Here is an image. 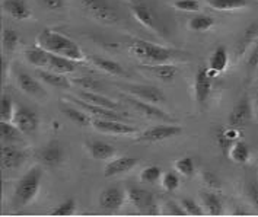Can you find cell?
Returning a JSON list of instances; mask_svg holds the SVG:
<instances>
[{
    "label": "cell",
    "instance_id": "6da1fadb",
    "mask_svg": "<svg viewBox=\"0 0 258 217\" xmlns=\"http://www.w3.org/2000/svg\"><path fill=\"white\" fill-rule=\"evenodd\" d=\"M37 45L48 53L68 57L78 63L86 60V54L82 51V48L75 41L50 28H44L37 35Z\"/></svg>",
    "mask_w": 258,
    "mask_h": 217
},
{
    "label": "cell",
    "instance_id": "7a4b0ae2",
    "mask_svg": "<svg viewBox=\"0 0 258 217\" xmlns=\"http://www.w3.org/2000/svg\"><path fill=\"white\" fill-rule=\"evenodd\" d=\"M130 51L136 55L137 58H140L143 63L150 64V66L168 63L174 57V51L172 50L143 40L133 41L130 44Z\"/></svg>",
    "mask_w": 258,
    "mask_h": 217
},
{
    "label": "cell",
    "instance_id": "3957f363",
    "mask_svg": "<svg viewBox=\"0 0 258 217\" xmlns=\"http://www.w3.org/2000/svg\"><path fill=\"white\" fill-rule=\"evenodd\" d=\"M42 168L41 166H34L28 171L24 177L19 179L16 188H15V200L21 205L31 203L41 187V179H42Z\"/></svg>",
    "mask_w": 258,
    "mask_h": 217
},
{
    "label": "cell",
    "instance_id": "277c9868",
    "mask_svg": "<svg viewBox=\"0 0 258 217\" xmlns=\"http://www.w3.org/2000/svg\"><path fill=\"white\" fill-rule=\"evenodd\" d=\"M82 8L101 24L114 25L120 21L118 11L107 0H81Z\"/></svg>",
    "mask_w": 258,
    "mask_h": 217
},
{
    "label": "cell",
    "instance_id": "5b68a950",
    "mask_svg": "<svg viewBox=\"0 0 258 217\" xmlns=\"http://www.w3.org/2000/svg\"><path fill=\"white\" fill-rule=\"evenodd\" d=\"M181 133H182V127L174 125L172 122H168V124L153 125L148 130H145L143 133H139L137 140L145 141V143H158V141H163L168 138H174V137L179 136Z\"/></svg>",
    "mask_w": 258,
    "mask_h": 217
},
{
    "label": "cell",
    "instance_id": "8992f818",
    "mask_svg": "<svg viewBox=\"0 0 258 217\" xmlns=\"http://www.w3.org/2000/svg\"><path fill=\"white\" fill-rule=\"evenodd\" d=\"M121 99H124L128 105H132L133 109H136L139 114H142V115L148 117V118H150V120H158V121H163V122H175V120H174L169 114L163 112L162 109L158 108L155 104L145 102V101L137 99V98L128 95V94H124V95H121Z\"/></svg>",
    "mask_w": 258,
    "mask_h": 217
},
{
    "label": "cell",
    "instance_id": "52a82bcc",
    "mask_svg": "<svg viewBox=\"0 0 258 217\" xmlns=\"http://www.w3.org/2000/svg\"><path fill=\"white\" fill-rule=\"evenodd\" d=\"M120 88L125 94L135 96L137 99H142L145 102H149V104L161 105L166 101L162 91L155 88V86H149V85H121Z\"/></svg>",
    "mask_w": 258,
    "mask_h": 217
},
{
    "label": "cell",
    "instance_id": "ba28073f",
    "mask_svg": "<svg viewBox=\"0 0 258 217\" xmlns=\"http://www.w3.org/2000/svg\"><path fill=\"white\" fill-rule=\"evenodd\" d=\"M12 122L24 134H32L37 131L40 120H38V115L35 111H32L28 107H24V105H16Z\"/></svg>",
    "mask_w": 258,
    "mask_h": 217
},
{
    "label": "cell",
    "instance_id": "9c48e42d",
    "mask_svg": "<svg viewBox=\"0 0 258 217\" xmlns=\"http://www.w3.org/2000/svg\"><path fill=\"white\" fill-rule=\"evenodd\" d=\"M92 127L99 133H107L114 136H135L139 134L135 127L125 124L122 120H102V118H94Z\"/></svg>",
    "mask_w": 258,
    "mask_h": 217
},
{
    "label": "cell",
    "instance_id": "30bf717a",
    "mask_svg": "<svg viewBox=\"0 0 258 217\" xmlns=\"http://www.w3.org/2000/svg\"><path fill=\"white\" fill-rule=\"evenodd\" d=\"M252 120V105L248 96H242L238 104L233 107L231 115H229V125L231 127H242L248 121Z\"/></svg>",
    "mask_w": 258,
    "mask_h": 217
},
{
    "label": "cell",
    "instance_id": "8fae6325",
    "mask_svg": "<svg viewBox=\"0 0 258 217\" xmlns=\"http://www.w3.org/2000/svg\"><path fill=\"white\" fill-rule=\"evenodd\" d=\"M125 198V191L121 190L120 187H108L99 195V205L107 211H115L121 208Z\"/></svg>",
    "mask_w": 258,
    "mask_h": 217
},
{
    "label": "cell",
    "instance_id": "7c38bea8",
    "mask_svg": "<svg viewBox=\"0 0 258 217\" xmlns=\"http://www.w3.org/2000/svg\"><path fill=\"white\" fill-rule=\"evenodd\" d=\"M194 94H196V101L199 102L200 107L206 105L209 96L212 94V76L206 68H199L196 73L194 79Z\"/></svg>",
    "mask_w": 258,
    "mask_h": 217
},
{
    "label": "cell",
    "instance_id": "4fadbf2b",
    "mask_svg": "<svg viewBox=\"0 0 258 217\" xmlns=\"http://www.w3.org/2000/svg\"><path fill=\"white\" fill-rule=\"evenodd\" d=\"M125 195H127L128 201L133 204L135 207L143 210V211H148V213H149L152 207L156 205L155 197L150 194L149 191L139 188V187H127L125 188Z\"/></svg>",
    "mask_w": 258,
    "mask_h": 217
},
{
    "label": "cell",
    "instance_id": "5bb4252c",
    "mask_svg": "<svg viewBox=\"0 0 258 217\" xmlns=\"http://www.w3.org/2000/svg\"><path fill=\"white\" fill-rule=\"evenodd\" d=\"M139 162V159L132 158V156H120V158H114L108 161L104 169V175L105 178H112L117 175L125 174L128 171H132Z\"/></svg>",
    "mask_w": 258,
    "mask_h": 217
},
{
    "label": "cell",
    "instance_id": "9a60e30c",
    "mask_svg": "<svg viewBox=\"0 0 258 217\" xmlns=\"http://www.w3.org/2000/svg\"><path fill=\"white\" fill-rule=\"evenodd\" d=\"M27 159V153L16 146H5L2 148V168L3 169H15L19 168Z\"/></svg>",
    "mask_w": 258,
    "mask_h": 217
},
{
    "label": "cell",
    "instance_id": "2e32d148",
    "mask_svg": "<svg viewBox=\"0 0 258 217\" xmlns=\"http://www.w3.org/2000/svg\"><path fill=\"white\" fill-rule=\"evenodd\" d=\"M2 9L16 21H25L31 18V8L27 0H2Z\"/></svg>",
    "mask_w": 258,
    "mask_h": 217
},
{
    "label": "cell",
    "instance_id": "e0dca14e",
    "mask_svg": "<svg viewBox=\"0 0 258 217\" xmlns=\"http://www.w3.org/2000/svg\"><path fill=\"white\" fill-rule=\"evenodd\" d=\"M38 158H40L42 165H45L48 168H54V166L63 162L64 153H63V149L60 148V144L57 141H51L40 150Z\"/></svg>",
    "mask_w": 258,
    "mask_h": 217
},
{
    "label": "cell",
    "instance_id": "ac0fdd59",
    "mask_svg": "<svg viewBox=\"0 0 258 217\" xmlns=\"http://www.w3.org/2000/svg\"><path fill=\"white\" fill-rule=\"evenodd\" d=\"M37 76L40 78L41 82L47 83L48 86L58 88V89H70L72 85H73V82L70 81L69 78H66V75H60V73H55V71H51V70H45V68H38Z\"/></svg>",
    "mask_w": 258,
    "mask_h": 217
},
{
    "label": "cell",
    "instance_id": "d6986e66",
    "mask_svg": "<svg viewBox=\"0 0 258 217\" xmlns=\"http://www.w3.org/2000/svg\"><path fill=\"white\" fill-rule=\"evenodd\" d=\"M130 11H132L135 19H136L140 25L148 28L149 31L158 29V28H156V22H155V16H153V14H152V11H150L149 8L145 5V2H140V3L132 5V6H130Z\"/></svg>",
    "mask_w": 258,
    "mask_h": 217
},
{
    "label": "cell",
    "instance_id": "ffe728a7",
    "mask_svg": "<svg viewBox=\"0 0 258 217\" xmlns=\"http://www.w3.org/2000/svg\"><path fill=\"white\" fill-rule=\"evenodd\" d=\"M88 150H89L91 156L94 159H98V161H111L117 155V150H115L114 146H111L105 141H101V140L89 141L88 143Z\"/></svg>",
    "mask_w": 258,
    "mask_h": 217
},
{
    "label": "cell",
    "instance_id": "44dd1931",
    "mask_svg": "<svg viewBox=\"0 0 258 217\" xmlns=\"http://www.w3.org/2000/svg\"><path fill=\"white\" fill-rule=\"evenodd\" d=\"M18 85L22 89V92L27 95L35 96V98H44L45 96V91L42 89L40 82L35 81L28 73H24V71L18 73Z\"/></svg>",
    "mask_w": 258,
    "mask_h": 217
},
{
    "label": "cell",
    "instance_id": "7402d4cb",
    "mask_svg": "<svg viewBox=\"0 0 258 217\" xmlns=\"http://www.w3.org/2000/svg\"><path fill=\"white\" fill-rule=\"evenodd\" d=\"M76 63L78 61H73V60H70L68 57L50 53L48 64H47L45 70H51V71L60 73V75H69V73H73L76 70Z\"/></svg>",
    "mask_w": 258,
    "mask_h": 217
},
{
    "label": "cell",
    "instance_id": "603a6c76",
    "mask_svg": "<svg viewBox=\"0 0 258 217\" xmlns=\"http://www.w3.org/2000/svg\"><path fill=\"white\" fill-rule=\"evenodd\" d=\"M88 60L96 68L102 70L104 73H108V75H112V76H124L125 75V70L122 68L121 64H118L117 61H112L109 58H104V57H99V55H89Z\"/></svg>",
    "mask_w": 258,
    "mask_h": 217
},
{
    "label": "cell",
    "instance_id": "cb8c5ba5",
    "mask_svg": "<svg viewBox=\"0 0 258 217\" xmlns=\"http://www.w3.org/2000/svg\"><path fill=\"white\" fill-rule=\"evenodd\" d=\"M242 137V133L239 128L236 127H229V128H225V127H220L216 133V140H218V144L223 150H229L232 144L235 141H239Z\"/></svg>",
    "mask_w": 258,
    "mask_h": 217
},
{
    "label": "cell",
    "instance_id": "d4e9b609",
    "mask_svg": "<svg viewBox=\"0 0 258 217\" xmlns=\"http://www.w3.org/2000/svg\"><path fill=\"white\" fill-rule=\"evenodd\" d=\"M81 99L92 104V105H98V107H104V108L109 109H118V104L112 99H109L107 96L101 95L99 92H91V91H79L78 95Z\"/></svg>",
    "mask_w": 258,
    "mask_h": 217
},
{
    "label": "cell",
    "instance_id": "484cf974",
    "mask_svg": "<svg viewBox=\"0 0 258 217\" xmlns=\"http://www.w3.org/2000/svg\"><path fill=\"white\" fill-rule=\"evenodd\" d=\"M202 200H203L204 207L207 208L209 214H212V216L223 214V201H222L220 195L216 194V191H203Z\"/></svg>",
    "mask_w": 258,
    "mask_h": 217
},
{
    "label": "cell",
    "instance_id": "4316f807",
    "mask_svg": "<svg viewBox=\"0 0 258 217\" xmlns=\"http://www.w3.org/2000/svg\"><path fill=\"white\" fill-rule=\"evenodd\" d=\"M258 38V22H254V24H251L249 27L246 28L244 31V34L241 35V38L238 41V44H236V55H239V57H242V55L248 51V48H249V45L254 42V41Z\"/></svg>",
    "mask_w": 258,
    "mask_h": 217
},
{
    "label": "cell",
    "instance_id": "83f0119b",
    "mask_svg": "<svg viewBox=\"0 0 258 217\" xmlns=\"http://www.w3.org/2000/svg\"><path fill=\"white\" fill-rule=\"evenodd\" d=\"M229 63V55H228V50L223 45H219L218 48L213 51V54L209 60V68L216 71V73H222L228 67Z\"/></svg>",
    "mask_w": 258,
    "mask_h": 217
},
{
    "label": "cell",
    "instance_id": "f1b7e54d",
    "mask_svg": "<svg viewBox=\"0 0 258 217\" xmlns=\"http://www.w3.org/2000/svg\"><path fill=\"white\" fill-rule=\"evenodd\" d=\"M48 57H50V53L38 47V45L31 47L25 51V58L28 60V63L38 68H47Z\"/></svg>",
    "mask_w": 258,
    "mask_h": 217
},
{
    "label": "cell",
    "instance_id": "f546056e",
    "mask_svg": "<svg viewBox=\"0 0 258 217\" xmlns=\"http://www.w3.org/2000/svg\"><path fill=\"white\" fill-rule=\"evenodd\" d=\"M146 68L152 73V76L158 78L159 81L162 82H172L175 79L178 73V68L172 64H168V63H163V64H155V66H150L148 64Z\"/></svg>",
    "mask_w": 258,
    "mask_h": 217
},
{
    "label": "cell",
    "instance_id": "4dcf8cb0",
    "mask_svg": "<svg viewBox=\"0 0 258 217\" xmlns=\"http://www.w3.org/2000/svg\"><path fill=\"white\" fill-rule=\"evenodd\" d=\"M228 156H229V159H231L232 162L244 165V163L249 161L251 152H249V148L246 146V143H244L242 140H239V141H235L229 148Z\"/></svg>",
    "mask_w": 258,
    "mask_h": 217
},
{
    "label": "cell",
    "instance_id": "1f68e13d",
    "mask_svg": "<svg viewBox=\"0 0 258 217\" xmlns=\"http://www.w3.org/2000/svg\"><path fill=\"white\" fill-rule=\"evenodd\" d=\"M63 112L66 114V117H68L69 120L79 124L82 127L92 125V118L89 117V114L86 111H83L81 107L75 105V104L72 107H63Z\"/></svg>",
    "mask_w": 258,
    "mask_h": 217
},
{
    "label": "cell",
    "instance_id": "d6a6232c",
    "mask_svg": "<svg viewBox=\"0 0 258 217\" xmlns=\"http://www.w3.org/2000/svg\"><path fill=\"white\" fill-rule=\"evenodd\" d=\"M207 5L213 8L215 11L220 12H229V11H238L248 5L246 0H207Z\"/></svg>",
    "mask_w": 258,
    "mask_h": 217
},
{
    "label": "cell",
    "instance_id": "836d02e7",
    "mask_svg": "<svg viewBox=\"0 0 258 217\" xmlns=\"http://www.w3.org/2000/svg\"><path fill=\"white\" fill-rule=\"evenodd\" d=\"M22 131L12 121L0 122V136L3 141H19L22 140Z\"/></svg>",
    "mask_w": 258,
    "mask_h": 217
},
{
    "label": "cell",
    "instance_id": "e575fe53",
    "mask_svg": "<svg viewBox=\"0 0 258 217\" xmlns=\"http://www.w3.org/2000/svg\"><path fill=\"white\" fill-rule=\"evenodd\" d=\"M213 25H215V19L209 15H196L190 21V28L196 32L209 31Z\"/></svg>",
    "mask_w": 258,
    "mask_h": 217
},
{
    "label": "cell",
    "instance_id": "d590c367",
    "mask_svg": "<svg viewBox=\"0 0 258 217\" xmlns=\"http://www.w3.org/2000/svg\"><path fill=\"white\" fill-rule=\"evenodd\" d=\"M19 44V35L12 28H5L2 31V45L6 51H14Z\"/></svg>",
    "mask_w": 258,
    "mask_h": 217
},
{
    "label": "cell",
    "instance_id": "8d00e7d4",
    "mask_svg": "<svg viewBox=\"0 0 258 217\" xmlns=\"http://www.w3.org/2000/svg\"><path fill=\"white\" fill-rule=\"evenodd\" d=\"M15 107L9 95H2L0 98V120L2 121H12L14 120Z\"/></svg>",
    "mask_w": 258,
    "mask_h": 217
},
{
    "label": "cell",
    "instance_id": "74e56055",
    "mask_svg": "<svg viewBox=\"0 0 258 217\" xmlns=\"http://www.w3.org/2000/svg\"><path fill=\"white\" fill-rule=\"evenodd\" d=\"M174 168L178 174H181L182 177H192L194 172H196V165L194 161L191 159L190 156H184L181 159H178L177 162L174 163Z\"/></svg>",
    "mask_w": 258,
    "mask_h": 217
},
{
    "label": "cell",
    "instance_id": "f35d334b",
    "mask_svg": "<svg viewBox=\"0 0 258 217\" xmlns=\"http://www.w3.org/2000/svg\"><path fill=\"white\" fill-rule=\"evenodd\" d=\"M73 85H78L83 91H91V92H99L102 89L101 83L95 81L94 78L89 76H81V78H75L73 79Z\"/></svg>",
    "mask_w": 258,
    "mask_h": 217
},
{
    "label": "cell",
    "instance_id": "ab89813d",
    "mask_svg": "<svg viewBox=\"0 0 258 217\" xmlns=\"http://www.w3.org/2000/svg\"><path fill=\"white\" fill-rule=\"evenodd\" d=\"M161 178H162V169L156 165H150L148 168H145L140 174V179L148 184H153V182L159 181Z\"/></svg>",
    "mask_w": 258,
    "mask_h": 217
},
{
    "label": "cell",
    "instance_id": "60d3db41",
    "mask_svg": "<svg viewBox=\"0 0 258 217\" xmlns=\"http://www.w3.org/2000/svg\"><path fill=\"white\" fill-rule=\"evenodd\" d=\"M76 210V200L75 198H68L63 203H60L54 210L51 211L53 216H72Z\"/></svg>",
    "mask_w": 258,
    "mask_h": 217
},
{
    "label": "cell",
    "instance_id": "b9f144b4",
    "mask_svg": "<svg viewBox=\"0 0 258 217\" xmlns=\"http://www.w3.org/2000/svg\"><path fill=\"white\" fill-rule=\"evenodd\" d=\"M179 204H181V207L185 210L187 216H202V214H203L202 205H199L192 198H181Z\"/></svg>",
    "mask_w": 258,
    "mask_h": 217
},
{
    "label": "cell",
    "instance_id": "7bdbcfd3",
    "mask_svg": "<svg viewBox=\"0 0 258 217\" xmlns=\"http://www.w3.org/2000/svg\"><path fill=\"white\" fill-rule=\"evenodd\" d=\"M179 178H178L177 174H174V172H168V174H165L162 177V187L163 190H166L168 192H174V191L178 190V187H179Z\"/></svg>",
    "mask_w": 258,
    "mask_h": 217
},
{
    "label": "cell",
    "instance_id": "ee69618b",
    "mask_svg": "<svg viewBox=\"0 0 258 217\" xmlns=\"http://www.w3.org/2000/svg\"><path fill=\"white\" fill-rule=\"evenodd\" d=\"M202 179H203V182L206 184V187L210 188V190L218 191L219 188H220V179H219L218 175H216L215 172H212V171H203Z\"/></svg>",
    "mask_w": 258,
    "mask_h": 217
},
{
    "label": "cell",
    "instance_id": "f6af8a7d",
    "mask_svg": "<svg viewBox=\"0 0 258 217\" xmlns=\"http://www.w3.org/2000/svg\"><path fill=\"white\" fill-rule=\"evenodd\" d=\"M174 6L178 11H184V12H199L200 11V5L197 0H177L174 3Z\"/></svg>",
    "mask_w": 258,
    "mask_h": 217
},
{
    "label": "cell",
    "instance_id": "bcb514c9",
    "mask_svg": "<svg viewBox=\"0 0 258 217\" xmlns=\"http://www.w3.org/2000/svg\"><path fill=\"white\" fill-rule=\"evenodd\" d=\"M38 2L51 12H60L64 8V0H38Z\"/></svg>",
    "mask_w": 258,
    "mask_h": 217
},
{
    "label": "cell",
    "instance_id": "7dc6e473",
    "mask_svg": "<svg viewBox=\"0 0 258 217\" xmlns=\"http://www.w3.org/2000/svg\"><path fill=\"white\" fill-rule=\"evenodd\" d=\"M246 192H248V198L251 204L257 208L258 211V184L257 182H251L246 188Z\"/></svg>",
    "mask_w": 258,
    "mask_h": 217
},
{
    "label": "cell",
    "instance_id": "c3c4849f",
    "mask_svg": "<svg viewBox=\"0 0 258 217\" xmlns=\"http://www.w3.org/2000/svg\"><path fill=\"white\" fill-rule=\"evenodd\" d=\"M246 64H248V67L249 68L258 67V41H257V44L254 45L252 51H251V53H249V55H248Z\"/></svg>",
    "mask_w": 258,
    "mask_h": 217
},
{
    "label": "cell",
    "instance_id": "681fc988",
    "mask_svg": "<svg viewBox=\"0 0 258 217\" xmlns=\"http://www.w3.org/2000/svg\"><path fill=\"white\" fill-rule=\"evenodd\" d=\"M8 66H9L8 58L2 57V79H3V82L8 79Z\"/></svg>",
    "mask_w": 258,
    "mask_h": 217
},
{
    "label": "cell",
    "instance_id": "f907efd6",
    "mask_svg": "<svg viewBox=\"0 0 258 217\" xmlns=\"http://www.w3.org/2000/svg\"><path fill=\"white\" fill-rule=\"evenodd\" d=\"M127 3H130V5H135V3H140V2H143V0H125Z\"/></svg>",
    "mask_w": 258,
    "mask_h": 217
}]
</instances>
